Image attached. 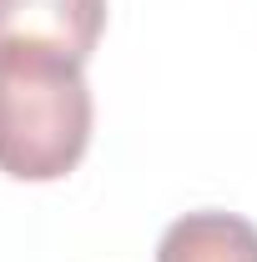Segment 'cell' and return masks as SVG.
<instances>
[{
	"mask_svg": "<svg viewBox=\"0 0 257 262\" xmlns=\"http://www.w3.org/2000/svg\"><path fill=\"white\" fill-rule=\"evenodd\" d=\"M86 61L35 40H0V171L15 182H61L91 146Z\"/></svg>",
	"mask_w": 257,
	"mask_h": 262,
	"instance_id": "obj_1",
	"label": "cell"
},
{
	"mask_svg": "<svg viewBox=\"0 0 257 262\" xmlns=\"http://www.w3.org/2000/svg\"><path fill=\"white\" fill-rule=\"evenodd\" d=\"M101 31L106 0H0V40H35L91 61Z\"/></svg>",
	"mask_w": 257,
	"mask_h": 262,
	"instance_id": "obj_2",
	"label": "cell"
},
{
	"mask_svg": "<svg viewBox=\"0 0 257 262\" xmlns=\"http://www.w3.org/2000/svg\"><path fill=\"white\" fill-rule=\"evenodd\" d=\"M157 262H257V227L237 212H187L161 232Z\"/></svg>",
	"mask_w": 257,
	"mask_h": 262,
	"instance_id": "obj_3",
	"label": "cell"
}]
</instances>
